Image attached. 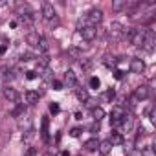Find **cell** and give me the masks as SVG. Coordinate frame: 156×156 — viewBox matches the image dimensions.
Masks as SVG:
<instances>
[{"mask_svg": "<svg viewBox=\"0 0 156 156\" xmlns=\"http://www.w3.org/2000/svg\"><path fill=\"white\" fill-rule=\"evenodd\" d=\"M79 33H81V37L85 39V41H94L96 37H98V28L96 26H90V24H85V26H81L79 28Z\"/></svg>", "mask_w": 156, "mask_h": 156, "instance_id": "1", "label": "cell"}, {"mask_svg": "<svg viewBox=\"0 0 156 156\" xmlns=\"http://www.w3.org/2000/svg\"><path fill=\"white\" fill-rule=\"evenodd\" d=\"M103 20V11L101 9H90L88 11V15H87V24H90V26H98L99 22Z\"/></svg>", "mask_w": 156, "mask_h": 156, "instance_id": "2", "label": "cell"}, {"mask_svg": "<svg viewBox=\"0 0 156 156\" xmlns=\"http://www.w3.org/2000/svg\"><path fill=\"white\" fill-rule=\"evenodd\" d=\"M125 110L121 108V107H116L114 110H112V116H110V123L114 125V127H118V125H121L123 123V119H125Z\"/></svg>", "mask_w": 156, "mask_h": 156, "instance_id": "3", "label": "cell"}, {"mask_svg": "<svg viewBox=\"0 0 156 156\" xmlns=\"http://www.w3.org/2000/svg\"><path fill=\"white\" fill-rule=\"evenodd\" d=\"M154 44H156V41H154V33L145 30V41H143L141 48H145V51L152 53V51H154Z\"/></svg>", "mask_w": 156, "mask_h": 156, "instance_id": "4", "label": "cell"}, {"mask_svg": "<svg viewBox=\"0 0 156 156\" xmlns=\"http://www.w3.org/2000/svg\"><path fill=\"white\" fill-rule=\"evenodd\" d=\"M41 9H42V17H44L46 20H53V19L57 17V15H55V8H53V4H50V2H42Z\"/></svg>", "mask_w": 156, "mask_h": 156, "instance_id": "5", "label": "cell"}, {"mask_svg": "<svg viewBox=\"0 0 156 156\" xmlns=\"http://www.w3.org/2000/svg\"><path fill=\"white\" fill-rule=\"evenodd\" d=\"M108 33H110V37H112V39H119V37H123L125 28H123V24H121V22H112V24H110V28H108Z\"/></svg>", "mask_w": 156, "mask_h": 156, "instance_id": "6", "label": "cell"}, {"mask_svg": "<svg viewBox=\"0 0 156 156\" xmlns=\"http://www.w3.org/2000/svg\"><path fill=\"white\" fill-rule=\"evenodd\" d=\"M2 94H4V98H6L8 101H11V103H17V101H19V92H17L13 87H4V88H2Z\"/></svg>", "mask_w": 156, "mask_h": 156, "instance_id": "7", "label": "cell"}, {"mask_svg": "<svg viewBox=\"0 0 156 156\" xmlns=\"http://www.w3.org/2000/svg\"><path fill=\"white\" fill-rule=\"evenodd\" d=\"M143 70H145V62H143V59H132L130 61V72L132 73H143Z\"/></svg>", "mask_w": 156, "mask_h": 156, "instance_id": "8", "label": "cell"}, {"mask_svg": "<svg viewBox=\"0 0 156 156\" xmlns=\"http://www.w3.org/2000/svg\"><path fill=\"white\" fill-rule=\"evenodd\" d=\"M151 96V90H149V87H138L136 90H134V98L136 99H140V101H143V99H147Z\"/></svg>", "mask_w": 156, "mask_h": 156, "instance_id": "9", "label": "cell"}, {"mask_svg": "<svg viewBox=\"0 0 156 156\" xmlns=\"http://www.w3.org/2000/svg\"><path fill=\"white\" fill-rule=\"evenodd\" d=\"M98 151H99V154H101V156H108V154H110V151H112V143H110L108 140H103V141H99Z\"/></svg>", "mask_w": 156, "mask_h": 156, "instance_id": "10", "label": "cell"}, {"mask_svg": "<svg viewBox=\"0 0 156 156\" xmlns=\"http://www.w3.org/2000/svg\"><path fill=\"white\" fill-rule=\"evenodd\" d=\"M64 81H66V85L68 87H77V75H75V72L73 70H66V73H64Z\"/></svg>", "mask_w": 156, "mask_h": 156, "instance_id": "11", "label": "cell"}, {"mask_svg": "<svg viewBox=\"0 0 156 156\" xmlns=\"http://www.w3.org/2000/svg\"><path fill=\"white\" fill-rule=\"evenodd\" d=\"M24 99H26L28 105H35V103H39V92H35V90H28V92L24 94Z\"/></svg>", "mask_w": 156, "mask_h": 156, "instance_id": "12", "label": "cell"}, {"mask_svg": "<svg viewBox=\"0 0 156 156\" xmlns=\"http://www.w3.org/2000/svg\"><path fill=\"white\" fill-rule=\"evenodd\" d=\"M39 41H41V35H39V33H35V31H31V33H28V35H26V42H28L30 46H35V48H37Z\"/></svg>", "mask_w": 156, "mask_h": 156, "instance_id": "13", "label": "cell"}, {"mask_svg": "<svg viewBox=\"0 0 156 156\" xmlns=\"http://www.w3.org/2000/svg\"><path fill=\"white\" fill-rule=\"evenodd\" d=\"M75 96L79 101H88L90 96H88V90L87 88H79V87H75Z\"/></svg>", "mask_w": 156, "mask_h": 156, "instance_id": "14", "label": "cell"}, {"mask_svg": "<svg viewBox=\"0 0 156 156\" xmlns=\"http://www.w3.org/2000/svg\"><path fill=\"white\" fill-rule=\"evenodd\" d=\"M92 118H94V119L99 123V121L105 118V110H103L101 107H94V108H92Z\"/></svg>", "mask_w": 156, "mask_h": 156, "instance_id": "15", "label": "cell"}, {"mask_svg": "<svg viewBox=\"0 0 156 156\" xmlns=\"http://www.w3.org/2000/svg\"><path fill=\"white\" fill-rule=\"evenodd\" d=\"M108 141H110V143H112V147H114V145H121V143H123V136H121V134H119V132H116V130H114V132H112V136H110V140H108Z\"/></svg>", "mask_w": 156, "mask_h": 156, "instance_id": "16", "label": "cell"}, {"mask_svg": "<svg viewBox=\"0 0 156 156\" xmlns=\"http://www.w3.org/2000/svg\"><path fill=\"white\" fill-rule=\"evenodd\" d=\"M98 145H99L98 138H90V140H87V141H85V147H87V151H96V149H98Z\"/></svg>", "mask_w": 156, "mask_h": 156, "instance_id": "17", "label": "cell"}, {"mask_svg": "<svg viewBox=\"0 0 156 156\" xmlns=\"http://www.w3.org/2000/svg\"><path fill=\"white\" fill-rule=\"evenodd\" d=\"M125 2H127V0H114V2H112V11H123L125 9Z\"/></svg>", "mask_w": 156, "mask_h": 156, "instance_id": "18", "label": "cell"}, {"mask_svg": "<svg viewBox=\"0 0 156 156\" xmlns=\"http://www.w3.org/2000/svg\"><path fill=\"white\" fill-rule=\"evenodd\" d=\"M37 48H39V51H42V53H46L48 51V41L44 39V37H41V41H39V44H37Z\"/></svg>", "mask_w": 156, "mask_h": 156, "instance_id": "19", "label": "cell"}, {"mask_svg": "<svg viewBox=\"0 0 156 156\" xmlns=\"http://www.w3.org/2000/svg\"><path fill=\"white\" fill-rule=\"evenodd\" d=\"M141 156H156V154H154V147H152V145L143 147V149H141Z\"/></svg>", "mask_w": 156, "mask_h": 156, "instance_id": "20", "label": "cell"}, {"mask_svg": "<svg viewBox=\"0 0 156 156\" xmlns=\"http://www.w3.org/2000/svg\"><path fill=\"white\" fill-rule=\"evenodd\" d=\"M39 75L42 77L44 81H53V77H51V72H50L48 68H44V70H42V73H39Z\"/></svg>", "mask_w": 156, "mask_h": 156, "instance_id": "21", "label": "cell"}, {"mask_svg": "<svg viewBox=\"0 0 156 156\" xmlns=\"http://www.w3.org/2000/svg\"><path fill=\"white\" fill-rule=\"evenodd\" d=\"M37 59H39V62H41V66H42V68H46V66H48V62H50V57H48L46 53H44V55H41V57H37Z\"/></svg>", "mask_w": 156, "mask_h": 156, "instance_id": "22", "label": "cell"}, {"mask_svg": "<svg viewBox=\"0 0 156 156\" xmlns=\"http://www.w3.org/2000/svg\"><path fill=\"white\" fill-rule=\"evenodd\" d=\"M79 64H81L83 70H90V68H92V61H88V59H81Z\"/></svg>", "mask_w": 156, "mask_h": 156, "instance_id": "23", "label": "cell"}, {"mask_svg": "<svg viewBox=\"0 0 156 156\" xmlns=\"http://www.w3.org/2000/svg\"><path fill=\"white\" fill-rule=\"evenodd\" d=\"M99 79H98V77H90V88H99Z\"/></svg>", "mask_w": 156, "mask_h": 156, "instance_id": "24", "label": "cell"}, {"mask_svg": "<svg viewBox=\"0 0 156 156\" xmlns=\"http://www.w3.org/2000/svg\"><path fill=\"white\" fill-rule=\"evenodd\" d=\"M70 136H72V138H79V136H81V129H79V127L72 129V130H70Z\"/></svg>", "mask_w": 156, "mask_h": 156, "instance_id": "25", "label": "cell"}, {"mask_svg": "<svg viewBox=\"0 0 156 156\" xmlns=\"http://www.w3.org/2000/svg\"><path fill=\"white\" fill-rule=\"evenodd\" d=\"M51 87H53V90H62V83H61V81H57V79H53V81H51Z\"/></svg>", "mask_w": 156, "mask_h": 156, "instance_id": "26", "label": "cell"}, {"mask_svg": "<svg viewBox=\"0 0 156 156\" xmlns=\"http://www.w3.org/2000/svg\"><path fill=\"white\" fill-rule=\"evenodd\" d=\"M42 136L48 138V119H42Z\"/></svg>", "mask_w": 156, "mask_h": 156, "instance_id": "27", "label": "cell"}, {"mask_svg": "<svg viewBox=\"0 0 156 156\" xmlns=\"http://www.w3.org/2000/svg\"><path fill=\"white\" fill-rule=\"evenodd\" d=\"M68 53H70V55H73L75 59H81V53H79V50H75V48H70V50H68Z\"/></svg>", "mask_w": 156, "mask_h": 156, "instance_id": "28", "label": "cell"}, {"mask_svg": "<svg viewBox=\"0 0 156 156\" xmlns=\"http://www.w3.org/2000/svg\"><path fill=\"white\" fill-rule=\"evenodd\" d=\"M50 112H51V114H57V112H59V105H57V103H51V105H50Z\"/></svg>", "mask_w": 156, "mask_h": 156, "instance_id": "29", "label": "cell"}, {"mask_svg": "<svg viewBox=\"0 0 156 156\" xmlns=\"http://www.w3.org/2000/svg\"><path fill=\"white\" fill-rule=\"evenodd\" d=\"M31 138H33V130H28V132L22 136V140H24V141H30Z\"/></svg>", "mask_w": 156, "mask_h": 156, "instance_id": "30", "label": "cell"}, {"mask_svg": "<svg viewBox=\"0 0 156 156\" xmlns=\"http://www.w3.org/2000/svg\"><path fill=\"white\" fill-rule=\"evenodd\" d=\"M35 77H37V72H33V70L26 72V79H35Z\"/></svg>", "mask_w": 156, "mask_h": 156, "instance_id": "31", "label": "cell"}, {"mask_svg": "<svg viewBox=\"0 0 156 156\" xmlns=\"http://www.w3.org/2000/svg\"><path fill=\"white\" fill-rule=\"evenodd\" d=\"M6 50H8V41H4V42H2V46H0V55H4V53H6Z\"/></svg>", "mask_w": 156, "mask_h": 156, "instance_id": "32", "label": "cell"}, {"mask_svg": "<svg viewBox=\"0 0 156 156\" xmlns=\"http://www.w3.org/2000/svg\"><path fill=\"white\" fill-rule=\"evenodd\" d=\"M114 96H116V92H114V90H108V92H107V99H110V101H112V99H114Z\"/></svg>", "mask_w": 156, "mask_h": 156, "instance_id": "33", "label": "cell"}, {"mask_svg": "<svg viewBox=\"0 0 156 156\" xmlns=\"http://www.w3.org/2000/svg\"><path fill=\"white\" fill-rule=\"evenodd\" d=\"M90 130H92V132H99V123L96 121V123H94V125L90 127Z\"/></svg>", "mask_w": 156, "mask_h": 156, "instance_id": "34", "label": "cell"}, {"mask_svg": "<svg viewBox=\"0 0 156 156\" xmlns=\"http://www.w3.org/2000/svg\"><path fill=\"white\" fill-rule=\"evenodd\" d=\"M116 77H118V79H121V77H123V72H119V70H118V72H116Z\"/></svg>", "mask_w": 156, "mask_h": 156, "instance_id": "35", "label": "cell"}, {"mask_svg": "<svg viewBox=\"0 0 156 156\" xmlns=\"http://www.w3.org/2000/svg\"><path fill=\"white\" fill-rule=\"evenodd\" d=\"M33 154H35V149H30V152H28L26 156H33Z\"/></svg>", "mask_w": 156, "mask_h": 156, "instance_id": "36", "label": "cell"}]
</instances>
